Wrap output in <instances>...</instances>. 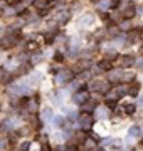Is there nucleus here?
<instances>
[{"instance_id": "31", "label": "nucleus", "mask_w": 143, "mask_h": 151, "mask_svg": "<svg viewBox=\"0 0 143 151\" xmlns=\"http://www.w3.org/2000/svg\"><path fill=\"white\" fill-rule=\"evenodd\" d=\"M120 27H121V29H125V30H130V29H131V24H130V22H123Z\"/></svg>"}, {"instance_id": "30", "label": "nucleus", "mask_w": 143, "mask_h": 151, "mask_svg": "<svg viewBox=\"0 0 143 151\" xmlns=\"http://www.w3.org/2000/svg\"><path fill=\"white\" fill-rule=\"evenodd\" d=\"M40 151H52V148H51L49 143H42V146H40Z\"/></svg>"}, {"instance_id": "29", "label": "nucleus", "mask_w": 143, "mask_h": 151, "mask_svg": "<svg viewBox=\"0 0 143 151\" xmlns=\"http://www.w3.org/2000/svg\"><path fill=\"white\" fill-rule=\"evenodd\" d=\"M54 123L57 124V126H62V124H64V118H62V116H56Z\"/></svg>"}, {"instance_id": "33", "label": "nucleus", "mask_w": 143, "mask_h": 151, "mask_svg": "<svg viewBox=\"0 0 143 151\" xmlns=\"http://www.w3.org/2000/svg\"><path fill=\"white\" fill-rule=\"evenodd\" d=\"M138 14H143V7H138Z\"/></svg>"}, {"instance_id": "19", "label": "nucleus", "mask_w": 143, "mask_h": 151, "mask_svg": "<svg viewBox=\"0 0 143 151\" xmlns=\"http://www.w3.org/2000/svg\"><path fill=\"white\" fill-rule=\"evenodd\" d=\"M30 59V64H37V62H40V60L44 59V55L40 54V52H37L35 55H32V57H29Z\"/></svg>"}, {"instance_id": "35", "label": "nucleus", "mask_w": 143, "mask_h": 151, "mask_svg": "<svg viewBox=\"0 0 143 151\" xmlns=\"http://www.w3.org/2000/svg\"><path fill=\"white\" fill-rule=\"evenodd\" d=\"M140 39H142V40H143V32H140Z\"/></svg>"}, {"instance_id": "12", "label": "nucleus", "mask_w": 143, "mask_h": 151, "mask_svg": "<svg viewBox=\"0 0 143 151\" xmlns=\"http://www.w3.org/2000/svg\"><path fill=\"white\" fill-rule=\"evenodd\" d=\"M93 22H94V17H93V15H83L81 19H79V25L88 27V25H91Z\"/></svg>"}, {"instance_id": "14", "label": "nucleus", "mask_w": 143, "mask_h": 151, "mask_svg": "<svg viewBox=\"0 0 143 151\" xmlns=\"http://www.w3.org/2000/svg\"><path fill=\"white\" fill-rule=\"evenodd\" d=\"M96 148V141L93 138H89V139H84L83 143V150H94Z\"/></svg>"}, {"instance_id": "15", "label": "nucleus", "mask_w": 143, "mask_h": 151, "mask_svg": "<svg viewBox=\"0 0 143 151\" xmlns=\"http://www.w3.org/2000/svg\"><path fill=\"white\" fill-rule=\"evenodd\" d=\"M98 65H99V67H101L103 70H111V69H113V64H111V60H108V59L101 60Z\"/></svg>"}, {"instance_id": "26", "label": "nucleus", "mask_w": 143, "mask_h": 151, "mask_svg": "<svg viewBox=\"0 0 143 151\" xmlns=\"http://www.w3.org/2000/svg\"><path fill=\"white\" fill-rule=\"evenodd\" d=\"M116 57H118V54H116L115 50H111V52H106V59H108V60H115Z\"/></svg>"}, {"instance_id": "21", "label": "nucleus", "mask_w": 143, "mask_h": 151, "mask_svg": "<svg viewBox=\"0 0 143 151\" xmlns=\"http://www.w3.org/2000/svg\"><path fill=\"white\" fill-rule=\"evenodd\" d=\"M44 40H46V44H52V42H54V40H56V39H54V32H47V34H46V35H44Z\"/></svg>"}, {"instance_id": "11", "label": "nucleus", "mask_w": 143, "mask_h": 151, "mask_svg": "<svg viewBox=\"0 0 143 151\" xmlns=\"http://www.w3.org/2000/svg\"><path fill=\"white\" fill-rule=\"evenodd\" d=\"M133 81H135V74H133V72H123V74H121V81H120V82L131 84Z\"/></svg>"}, {"instance_id": "2", "label": "nucleus", "mask_w": 143, "mask_h": 151, "mask_svg": "<svg viewBox=\"0 0 143 151\" xmlns=\"http://www.w3.org/2000/svg\"><path fill=\"white\" fill-rule=\"evenodd\" d=\"M74 79V72H72V69H62V70H57L56 72V77L54 81L57 82V84H66V82L72 81Z\"/></svg>"}, {"instance_id": "4", "label": "nucleus", "mask_w": 143, "mask_h": 151, "mask_svg": "<svg viewBox=\"0 0 143 151\" xmlns=\"http://www.w3.org/2000/svg\"><path fill=\"white\" fill-rule=\"evenodd\" d=\"M17 40L12 35H4V37H0V47L2 50H10V49L15 47Z\"/></svg>"}, {"instance_id": "18", "label": "nucleus", "mask_w": 143, "mask_h": 151, "mask_svg": "<svg viewBox=\"0 0 143 151\" xmlns=\"http://www.w3.org/2000/svg\"><path fill=\"white\" fill-rule=\"evenodd\" d=\"M51 118H52V111H51V109H44L42 114H40V119H42V121H49Z\"/></svg>"}, {"instance_id": "20", "label": "nucleus", "mask_w": 143, "mask_h": 151, "mask_svg": "<svg viewBox=\"0 0 143 151\" xmlns=\"http://www.w3.org/2000/svg\"><path fill=\"white\" fill-rule=\"evenodd\" d=\"M106 109L115 111L116 109V99H106Z\"/></svg>"}, {"instance_id": "24", "label": "nucleus", "mask_w": 143, "mask_h": 151, "mask_svg": "<svg viewBox=\"0 0 143 151\" xmlns=\"http://www.w3.org/2000/svg\"><path fill=\"white\" fill-rule=\"evenodd\" d=\"M7 145H10L9 138H0V150H5Z\"/></svg>"}, {"instance_id": "32", "label": "nucleus", "mask_w": 143, "mask_h": 151, "mask_svg": "<svg viewBox=\"0 0 143 151\" xmlns=\"http://www.w3.org/2000/svg\"><path fill=\"white\" fill-rule=\"evenodd\" d=\"M93 151H105V148H101V146H99V148H94Z\"/></svg>"}, {"instance_id": "22", "label": "nucleus", "mask_w": 143, "mask_h": 151, "mask_svg": "<svg viewBox=\"0 0 143 151\" xmlns=\"http://www.w3.org/2000/svg\"><path fill=\"white\" fill-rule=\"evenodd\" d=\"M130 136H131V138L140 136V128H138V126H131V128H130Z\"/></svg>"}, {"instance_id": "8", "label": "nucleus", "mask_w": 143, "mask_h": 151, "mask_svg": "<svg viewBox=\"0 0 143 151\" xmlns=\"http://www.w3.org/2000/svg\"><path fill=\"white\" fill-rule=\"evenodd\" d=\"M86 99H88V91H77L76 94L72 96V103L74 104H83Z\"/></svg>"}, {"instance_id": "9", "label": "nucleus", "mask_w": 143, "mask_h": 151, "mask_svg": "<svg viewBox=\"0 0 143 151\" xmlns=\"http://www.w3.org/2000/svg\"><path fill=\"white\" fill-rule=\"evenodd\" d=\"M138 92H140V84L133 81L131 84H130V87H128L126 94H128V96H131V97H136V96H138Z\"/></svg>"}, {"instance_id": "6", "label": "nucleus", "mask_w": 143, "mask_h": 151, "mask_svg": "<svg viewBox=\"0 0 143 151\" xmlns=\"http://www.w3.org/2000/svg\"><path fill=\"white\" fill-rule=\"evenodd\" d=\"M133 62H135L133 55H121L120 59H118V67L120 69H128V67L133 65Z\"/></svg>"}, {"instance_id": "10", "label": "nucleus", "mask_w": 143, "mask_h": 151, "mask_svg": "<svg viewBox=\"0 0 143 151\" xmlns=\"http://www.w3.org/2000/svg\"><path fill=\"white\" fill-rule=\"evenodd\" d=\"M32 69V65L29 64V60L27 62H24V64H20V67L15 70V74L14 76H24V74H29V70Z\"/></svg>"}, {"instance_id": "36", "label": "nucleus", "mask_w": 143, "mask_h": 151, "mask_svg": "<svg viewBox=\"0 0 143 151\" xmlns=\"http://www.w3.org/2000/svg\"><path fill=\"white\" fill-rule=\"evenodd\" d=\"M111 2H116V4H120V0H111Z\"/></svg>"}, {"instance_id": "7", "label": "nucleus", "mask_w": 143, "mask_h": 151, "mask_svg": "<svg viewBox=\"0 0 143 151\" xmlns=\"http://www.w3.org/2000/svg\"><path fill=\"white\" fill-rule=\"evenodd\" d=\"M69 19H71L69 10H61L59 14L56 15V22H57V24H61V25H66L67 22H69Z\"/></svg>"}, {"instance_id": "28", "label": "nucleus", "mask_w": 143, "mask_h": 151, "mask_svg": "<svg viewBox=\"0 0 143 151\" xmlns=\"http://www.w3.org/2000/svg\"><path fill=\"white\" fill-rule=\"evenodd\" d=\"M133 65H135V67H138V69H142V67H143V57L136 59L135 62H133Z\"/></svg>"}, {"instance_id": "38", "label": "nucleus", "mask_w": 143, "mask_h": 151, "mask_svg": "<svg viewBox=\"0 0 143 151\" xmlns=\"http://www.w3.org/2000/svg\"><path fill=\"white\" fill-rule=\"evenodd\" d=\"M0 34H2V27H0Z\"/></svg>"}, {"instance_id": "23", "label": "nucleus", "mask_w": 143, "mask_h": 151, "mask_svg": "<svg viewBox=\"0 0 143 151\" xmlns=\"http://www.w3.org/2000/svg\"><path fill=\"white\" fill-rule=\"evenodd\" d=\"M29 103H30V99H29V97H22V99L19 101V108H27Z\"/></svg>"}, {"instance_id": "5", "label": "nucleus", "mask_w": 143, "mask_h": 151, "mask_svg": "<svg viewBox=\"0 0 143 151\" xmlns=\"http://www.w3.org/2000/svg\"><path fill=\"white\" fill-rule=\"evenodd\" d=\"M135 15H136V7H135L133 2H128L126 7H125V9H121V17L130 20V19H133Z\"/></svg>"}, {"instance_id": "16", "label": "nucleus", "mask_w": 143, "mask_h": 151, "mask_svg": "<svg viewBox=\"0 0 143 151\" xmlns=\"http://www.w3.org/2000/svg\"><path fill=\"white\" fill-rule=\"evenodd\" d=\"M12 79H14V74H9V72H5V74L0 77V82H2V84H10Z\"/></svg>"}, {"instance_id": "25", "label": "nucleus", "mask_w": 143, "mask_h": 151, "mask_svg": "<svg viewBox=\"0 0 143 151\" xmlns=\"http://www.w3.org/2000/svg\"><path fill=\"white\" fill-rule=\"evenodd\" d=\"M29 150H30V143L29 141H25V143H22L19 146V151H29Z\"/></svg>"}, {"instance_id": "1", "label": "nucleus", "mask_w": 143, "mask_h": 151, "mask_svg": "<svg viewBox=\"0 0 143 151\" xmlns=\"http://www.w3.org/2000/svg\"><path fill=\"white\" fill-rule=\"evenodd\" d=\"M111 89L110 81H101V79H94L91 82V91L98 92V94H106V92Z\"/></svg>"}, {"instance_id": "17", "label": "nucleus", "mask_w": 143, "mask_h": 151, "mask_svg": "<svg viewBox=\"0 0 143 151\" xmlns=\"http://www.w3.org/2000/svg\"><path fill=\"white\" fill-rule=\"evenodd\" d=\"M138 39H140V34H136V32H130L128 34V37H126V40L130 44H135L138 40Z\"/></svg>"}, {"instance_id": "13", "label": "nucleus", "mask_w": 143, "mask_h": 151, "mask_svg": "<svg viewBox=\"0 0 143 151\" xmlns=\"http://www.w3.org/2000/svg\"><path fill=\"white\" fill-rule=\"evenodd\" d=\"M123 113L128 114V116L135 114L136 113V104H125V106H123Z\"/></svg>"}, {"instance_id": "37", "label": "nucleus", "mask_w": 143, "mask_h": 151, "mask_svg": "<svg viewBox=\"0 0 143 151\" xmlns=\"http://www.w3.org/2000/svg\"><path fill=\"white\" fill-rule=\"evenodd\" d=\"M2 14H4V12H2V10H0V17H2Z\"/></svg>"}, {"instance_id": "27", "label": "nucleus", "mask_w": 143, "mask_h": 151, "mask_svg": "<svg viewBox=\"0 0 143 151\" xmlns=\"http://www.w3.org/2000/svg\"><path fill=\"white\" fill-rule=\"evenodd\" d=\"M54 60H56V62H62V60H64L62 52H56V54H54Z\"/></svg>"}, {"instance_id": "34", "label": "nucleus", "mask_w": 143, "mask_h": 151, "mask_svg": "<svg viewBox=\"0 0 143 151\" xmlns=\"http://www.w3.org/2000/svg\"><path fill=\"white\" fill-rule=\"evenodd\" d=\"M140 146H143V138H142V139H140Z\"/></svg>"}, {"instance_id": "3", "label": "nucleus", "mask_w": 143, "mask_h": 151, "mask_svg": "<svg viewBox=\"0 0 143 151\" xmlns=\"http://www.w3.org/2000/svg\"><path fill=\"white\" fill-rule=\"evenodd\" d=\"M79 124L83 129H91V126L94 124V118L91 113H83L79 116Z\"/></svg>"}]
</instances>
